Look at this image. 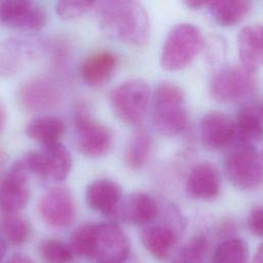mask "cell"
I'll list each match as a JSON object with an SVG mask.
<instances>
[{"mask_svg":"<svg viewBox=\"0 0 263 263\" xmlns=\"http://www.w3.org/2000/svg\"><path fill=\"white\" fill-rule=\"evenodd\" d=\"M5 119H6V114H5V110L3 108V106L0 104V133L4 127L5 124Z\"/></svg>","mask_w":263,"mask_h":263,"instance_id":"d590c367","label":"cell"},{"mask_svg":"<svg viewBox=\"0 0 263 263\" xmlns=\"http://www.w3.org/2000/svg\"><path fill=\"white\" fill-rule=\"evenodd\" d=\"M158 215V203L151 195L134 192L122 200L118 219L130 225L144 226L153 222Z\"/></svg>","mask_w":263,"mask_h":263,"instance_id":"44dd1931","label":"cell"},{"mask_svg":"<svg viewBox=\"0 0 263 263\" xmlns=\"http://www.w3.org/2000/svg\"><path fill=\"white\" fill-rule=\"evenodd\" d=\"M254 73L242 66H230L219 70L212 78L210 92L214 100L223 104L247 99L254 91Z\"/></svg>","mask_w":263,"mask_h":263,"instance_id":"9c48e42d","label":"cell"},{"mask_svg":"<svg viewBox=\"0 0 263 263\" xmlns=\"http://www.w3.org/2000/svg\"><path fill=\"white\" fill-rule=\"evenodd\" d=\"M234 123L240 145L255 148L263 140V105L257 102L246 103L238 110Z\"/></svg>","mask_w":263,"mask_h":263,"instance_id":"d6986e66","label":"cell"},{"mask_svg":"<svg viewBox=\"0 0 263 263\" xmlns=\"http://www.w3.org/2000/svg\"><path fill=\"white\" fill-rule=\"evenodd\" d=\"M38 252L42 263H72L74 259V253L70 246L59 239L42 240L38 247Z\"/></svg>","mask_w":263,"mask_h":263,"instance_id":"83f0119b","label":"cell"},{"mask_svg":"<svg viewBox=\"0 0 263 263\" xmlns=\"http://www.w3.org/2000/svg\"><path fill=\"white\" fill-rule=\"evenodd\" d=\"M204 40L200 30L192 24L182 23L167 33L160 55V65L166 71H180L188 67L202 50Z\"/></svg>","mask_w":263,"mask_h":263,"instance_id":"277c9868","label":"cell"},{"mask_svg":"<svg viewBox=\"0 0 263 263\" xmlns=\"http://www.w3.org/2000/svg\"><path fill=\"white\" fill-rule=\"evenodd\" d=\"M238 54L241 66L251 72L263 66V25L243 27L237 36Z\"/></svg>","mask_w":263,"mask_h":263,"instance_id":"7402d4cb","label":"cell"},{"mask_svg":"<svg viewBox=\"0 0 263 263\" xmlns=\"http://www.w3.org/2000/svg\"><path fill=\"white\" fill-rule=\"evenodd\" d=\"M52 65L55 70L66 71L69 61V47L63 40H55L51 45Z\"/></svg>","mask_w":263,"mask_h":263,"instance_id":"4dcf8cb0","label":"cell"},{"mask_svg":"<svg viewBox=\"0 0 263 263\" xmlns=\"http://www.w3.org/2000/svg\"><path fill=\"white\" fill-rule=\"evenodd\" d=\"M69 246L74 255L103 263H123L130 253L127 235L114 223H83L71 233Z\"/></svg>","mask_w":263,"mask_h":263,"instance_id":"6da1fadb","label":"cell"},{"mask_svg":"<svg viewBox=\"0 0 263 263\" xmlns=\"http://www.w3.org/2000/svg\"><path fill=\"white\" fill-rule=\"evenodd\" d=\"M37 211L42 221L52 229H66L76 218V203L71 191L63 186H54L39 198Z\"/></svg>","mask_w":263,"mask_h":263,"instance_id":"8fae6325","label":"cell"},{"mask_svg":"<svg viewBox=\"0 0 263 263\" xmlns=\"http://www.w3.org/2000/svg\"><path fill=\"white\" fill-rule=\"evenodd\" d=\"M20 160L29 175L51 182L65 180L72 166L71 153L60 142L42 146L39 150H31Z\"/></svg>","mask_w":263,"mask_h":263,"instance_id":"52a82bcc","label":"cell"},{"mask_svg":"<svg viewBox=\"0 0 263 263\" xmlns=\"http://www.w3.org/2000/svg\"><path fill=\"white\" fill-rule=\"evenodd\" d=\"M97 4L93 1H59L55 4V12L60 18L69 21L83 15Z\"/></svg>","mask_w":263,"mask_h":263,"instance_id":"f546056e","label":"cell"},{"mask_svg":"<svg viewBox=\"0 0 263 263\" xmlns=\"http://www.w3.org/2000/svg\"><path fill=\"white\" fill-rule=\"evenodd\" d=\"M153 141L149 133L143 128L136 130L127 141L124 149V162L133 171H141L149 161Z\"/></svg>","mask_w":263,"mask_h":263,"instance_id":"d4e9b609","label":"cell"},{"mask_svg":"<svg viewBox=\"0 0 263 263\" xmlns=\"http://www.w3.org/2000/svg\"><path fill=\"white\" fill-rule=\"evenodd\" d=\"M248 227L254 235L263 237V208H256L250 212Z\"/></svg>","mask_w":263,"mask_h":263,"instance_id":"1f68e13d","label":"cell"},{"mask_svg":"<svg viewBox=\"0 0 263 263\" xmlns=\"http://www.w3.org/2000/svg\"><path fill=\"white\" fill-rule=\"evenodd\" d=\"M200 140L204 148L219 151L230 147L236 140L235 123L223 112L210 111L199 121Z\"/></svg>","mask_w":263,"mask_h":263,"instance_id":"5bb4252c","label":"cell"},{"mask_svg":"<svg viewBox=\"0 0 263 263\" xmlns=\"http://www.w3.org/2000/svg\"><path fill=\"white\" fill-rule=\"evenodd\" d=\"M206 245V237L203 234L194 235L176 253L171 263H202Z\"/></svg>","mask_w":263,"mask_h":263,"instance_id":"f1b7e54d","label":"cell"},{"mask_svg":"<svg viewBox=\"0 0 263 263\" xmlns=\"http://www.w3.org/2000/svg\"><path fill=\"white\" fill-rule=\"evenodd\" d=\"M74 134L77 149L86 157H101L112 147L111 130L93 118L84 106H77L75 110Z\"/></svg>","mask_w":263,"mask_h":263,"instance_id":"ba28073f","label":"cell"},{"mask_svg":"<svg viewBox=\"0 0 263 263\" xmlns=\"http://www.w3.org/2000/svg\"><path fill=\"white\" fill-rule=\"evenodd\" d=\"M185 5L192 9V10H199L201 8H204L208 6V2H201V1H186Z\"/></svg>","mask_w":263,"mask_h":263,"instance_id":"836d02e7","label":"cell"},{"mask_svg":"<svg viewBox=\"0 0 263 263\" xmlns=\"http://www.w3.org/2000/svg\"><path fill=\"white\" fill-rule=\"evenodd\" d=\"M3 157H4V154H3V152H2L1 149H0V164H1L2 161H3Z\"/></svg>","mask_w":263,"mask_h":263,"instance_id":"74e56055","label":"cell"},{"mask_svg":"<svg viewBox=\"0 0 263 263\" xmlns=\"http://www.w3.org/2000/svg\"><path fill=\"white\" fill-rule=\"evenodd\" d=\"M151 87L144 79H130L117 85L109 96L115 116L128 126L140 125L149 109Z\"/></svg>","mask_w":263,"mask_h":263,"instance_id":"5b68a950","label":"cell"},{"mask_svg":"<svg viewBox=\"0 0 263 263\" xmlns=\"http://www.w3.org/2000/svg\"><path fill=\"white\" fill-rule=\"evenodd\" d=\"M122 200L121 186L112 180H96L85 189L88 208L112 220L118 219Z\"/></svg>","mask_w":263,"mask_h":263,"instance_id":"9a60e30c","label":"cell"},{"mask_svg":"<svg viewBox=\"0 0 263 263\" xmlns=\"http://www.w3.org/2000/svg\"><path fill=\"white\" fill-rule=\"evenodd\" d=\"M97 263H103V262H97Z\"/></svg>","mask_w":263,"mask_h":263,"instance_id":"f35d334b","label":"cell"},{"mask_svg":"<svg viewBox=\"0 0 263 263\" xmlns=\"http://www.w3.org/2000/svg\"><path fill=\"white\" fill-rule=\"evenodd\" d=\"M119 65L118 57L110 50H98L83 59L79 67L82 81L91 88L106 85L114 76Z\"/></svg>","mask_w":263,"mask_h":263,"instance_id":"e0dca14e","label":"cell"},{"mask_svg":"<svg viewBox=\"0 0 263 263\" xmlns=\"http://www.w3.org/2000/svg\"><path fill=\"white\" fill-rule=\"evenodd\" d=\"M5 249H6L5 240H4L3 236H2L1 233H0V263L2 262L3 257H4V255H5Z\"/></svg>","mask_w":263,"mask_h":263,"instance_id":"8d00e7d4","label":"cell"},{"mask_svg":"<svg viewBox=\"0 0 263 263\" xmlns=\"http://www.w3.org/2000/svg\"><path fill=\"white\" fill-rule=\"evenodd\" d=\"M29 174L22 161L16 160L0 177V213L16 214L30 199Z\"/></svg>","mask_w":263,"mask_h":263,"instance_id":"7c38bea8","label":"cell"},{"mask_svg":"<svg viewBox=\"0 0 263 263\" xmlns=\"http://www.w3.org/2000/svg\"><path fill=\"white\" fill-rule=\"evenodd\" d=\"M252 263H263V243H261L258 247V249L252 259Z\"/></svg>","mask_w":263,"mask_h":263,"instance_id":"e575fe53","label":"cell"},{"mask_svg":"<svg viewBox=\"0 0 263 263\" xmlns=\"http://www.w3.org/2000/svg\"><path fill=\"white\" fill-rule=\"evenodd\" d=\"M100 24L110 38L125 45L143 47L149 41V15L138 1L111 0L101 3Z\"/></svg>","mask_w":263,"mask_h":263,"instance_id":"7a4b0ae2","label":"cell"},{"mask_svg":"<svg viewBox=\"0 0 263 263\" xmlns=\"http://www.w3.org/2000/svg\"><path fill=\"white\" fill-rule=\"evenodd\" d=\"M42 50L43 45L39 40L17 37L6 40L0 47V76L14 75Z\"/></svg>","mask_w":263,"mask_h":263,"instance_id":"2e32d148","label":"cell"},{"mask_svg":"<svg viewBox=\"0 0 263 263\" xmlns=\"http://www.w3.org/2000/svg\"><path fill=\"white\" fill-rule=\"evenodd\" d=\"M18 105L28 112H44L59 108L64 100L60 85L48 77L38 76L24 81L16 93Z\"/></svg>","mask_w":263,"mask_h":263,"instance_id":"30bf717a","label":"cell"},{"mask_svg":"<svg viewBox=\"0 0 263 263\" xmlns=\"http://www.w3.org/2000/svg\"><path fill=\"white\" fill-rule=\"evenodd\" d=\"M46 12L35 2L26 0L0 1V24L24 32H38L46 24Z\"/></svg>","mask_w":263,"mask_h":263,"instance_id":"4fadbf2b","label":"cell"},{"mask_svg":"<svg viewBox=\"0 0 263 263\" xmlns=\"http://www.w3.org/2000/svg\"><path fill=\"white\" fill-rule=\"evenodd\" d=\"M215 263H249V247L240 238L224 240L216 250Z\"/></svg>","mask_w":263,"mask_h":263,"instance_id":"4316f807","label":"cell"},{"mask_svg":"<svg viewBox=\"0 0 263 263\" xmlns=\"http://www.w3.org/2000/svg\"><path fill=\"white\" fill-rule=\"evenodd\" d=\"M185 188L191 198L199 200L216 198L221 189V177L217 166L210 161L195 164L188 174Z\"/></svg>","mask_w":263,"mask_h":263,"instance_id":"ac0fdd59","label":"cell"},{"mask_svg":"<svg viewBox=\"0 0 263 263\" xmlns=\"http://www.w3.org/2000/svg\"><path fill=\"white\" fill-rule=\"evenodd\" d=\"M5 263H34V261L27 255L22 253H15L11 255Z\"/></svg>","mask_w":263,"mask_h":263,"instance_id":"d6a6232c","label":"cell"},{"mask_svg":"<svg viewBox=\"0 0 263 263\" xmlns=\"http://www.w3.org/2000/svg\"><path fill=\"white\" fill-rule=\"evenodd\" d=\"M224 168L228 181L240 191L253 192L263 187V159L254 147L240 145L232 149Z\"/></svg>","mask_w":263,"mask_h":263,"instance_id":"8992f818","label":"cell"},{"mask_svg":"<svg viewBox=\"0 0 263 263\" xmlns=\"http://www.w3.org/2000/svg\"><path fill=\"white\" fill-rule=\"evenodd\" d=\"M65 129L66 125L63 119L53 115H43L29 121L25 133L30 139L45 146L59 143Z\"/></svg>","mask_w":263,"mask_h":263,"instance_id":"603a6c76","label":"cell"},{"mask_svg":"<svg viewBox=\"0 0 263 263\" xmlns=\"http://www.w3.org/2000/svg\"><path fill=\"white\" fill-rule=\"evenodd\" d=\"M152 120L164 136L183 133L188 123L187 102L183 89L172 81H161L152 97Z\"/></svg>","mask_w":263,"mask_h":263,"instance_id":"3957f363","label":"cell"},{"mask_svg":"<svg viewBox=\"0 0 263 263\" xmlns=\"http://www.w3.org/2000/svg\"><path fill=\"white\" fill-rule=\"evenodd\" d=\"M141 241L148 253L159 261L168 259L178 241V230L173 224H153L141 232Z\"/></svg>","mask_w":263,"mask_h":263,"instance_id":"ffe728a7","label":"cell"},{"mask_svg":"<svg viewBox=\"0 0 263 263\" xmlns=\"http://www.w3.org/2000/svg\"><path fill=\"white\" fill-rule=\"evenodd\" d=\"M213 20L223 27L234 26L241 22L252 10L253 3L247 0H216L208 2Z\"/></svg>","mask_w":263,"mask_h":263,"instance_id":"cb8c5ba5","label":"cell"},{"mask_svg":"<svg viewBox=\"0 0 263 263\" xmlns=\"http://www.w3.org/2000/svg\"><path fill=\"white\" fill-rule=\"evenodd\" d=\"M32 226L29 220L16 214H4L0 219V233L12 246H21L30 237Z\"/></svg>","mask_w":263,"mask_h":263,"instance_id":"484cf974","label":"cell"}]
</instances>
